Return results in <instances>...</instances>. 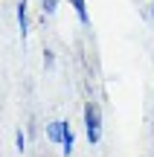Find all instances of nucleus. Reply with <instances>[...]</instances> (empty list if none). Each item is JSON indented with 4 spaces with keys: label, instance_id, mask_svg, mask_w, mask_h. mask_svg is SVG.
Listing matches in <instances>:
<instances>
[{
    "label": "nucleus",
    "instance_id": "obj_4",
    "mask_svg": "<svg viewBox=\"0 0 154 157\" xmlns=\"http://www.w3.org/2000/svg\"><path fill=\"white\" fill-rule=\"evenodd\" d=\"M73 9H76V15H79V21L87 23V6H85V0H73Z\"/></svg>",
    "mask_w": 154,
    "mask_h": 157
},
{
    "label": "nucleus",
    "instance_id": "obj_7",
    "mask_svg": "<svg viewBox=\"0 0 154 157\" xmlns=\"http://www.w3.org/2000/svg\"><path fill=\"white\" fill-rule=\"evenodd\" d=\"M15 146H17V151H23V146H26V140H23V131H17V134H15Z\"/></svg>",
    "mask_w": 154,
    "mask_h": 157
},
{
    "label": "nucleus",
    "instance_id": "obj_5",
    "mask_svg": "<svg viewBox=\"0 0 154 157\" xmlns=\"http://www.w3.org/2000/svg\"><path fill=\"white\" fill-rule=\"evenodd\" d=\"M61 146H64V154H70V151H73V131H70V125H67V131H64Z\"/></svg>",
    "mask_w": 154,
    "mask_h": 157
},
{
    "label": "nucleus",
    "instance_id": "obj_8",
    "mask_svg": "<svg viewBox=\"0 0 154 157\" xmlns=\"http://www.w3.org/2000/svg\"><path fill=\"white\" fill-rule=\"evenodd\" d=\"M151 15H154V9H151Z\"/></svg>",
    "mask_w": 154,
    "mask_h": 157
},
{
    "label": "nucleus",
    "instance_id": "obj_3",
    "mask_svg": "<svg viewBox=\"0 0 154 157\" xmlns=\"http://www.w3.org/2000/svg\"><path fill=\"white\" fill-rule=\"evenodd\" d=\"M17 26H21V38L26 41V35H29V12H26V0H21V3H17Z\"/></svg>",
    "mask_w": 154,
    "mask_h": 157
},
{
    "label": "nucleus",
    "instance_id": "obj_6",
    "mask_svg": "<svg viewBox=\"0 0 154 157\" xmlns=\"http://www.w3.org/2000/svg\"><path fill=\"white\" fill-rule=\"evenodd\" d=\"M41 6H44V15H52L58 6V0H41Z\"/></svg>",
    "mask_w": 154,
    "mask_h": 157
},
{
    "label": "nucleus",
    "instance_id": "obj_1",
    "mask_svg": "<svg viewBox=\"0 0 154 157\" xmlns=\"http://www.w3.org/2000/svg\"><path fill=\"white\" fill-rule=\"evenodd\" d=\"M85 131H87V143L96 146L99 137H102V117H99L96 102H87V108H85Z\"/></svg>",
    "mask_w": 154,
    "mask_h": 157
},
{
    "label": "nucleus",
    "instance_id": "obj_2",
    "mask_svg": "<svg viewBox=\"0 0 154 157\" xmlns=\"http://www.w3.org/2000/svg\"><path fill=\"white\" fill-rule=\"evenodd\" d=\"M67 125H70V122H64V119H55L52 125H47V140H50V143H61Z\"/></svg>",
    "mask_w": 154,
    "mask_h": 157
}]
</instances>
